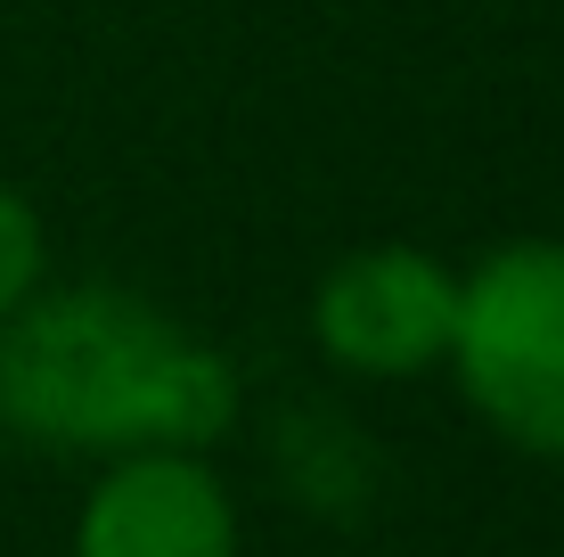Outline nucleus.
<instances>
[{
	"label": "nucleus",
	"mask_w": 564,
	"mask_h": 557,
	"mask_svg": "<svg viewBox=\"0 0 564 557\" xmlns=\"http://www.w3.org/2000/svg\"><path fill=\"white\" fill-rule=\"evenodd\" d=\"M238 410V361L123 279H50L0 329V435L33 451H213Z\"/></svg>",
	"instance_id": "nucleus-1"
},
{
	"label": "nucleus",
	"mask_w": 564,
	"mask_h": 557,
	"mask_svg": "<svg viewBox=\"0 0 564 557\" xmlns=\"http://www.w3.org/2000/svg\"><path fill=\"white\" fill-rule=\"evenodd\" d=\"M442 369L508 451L564 468V238H499L466 263Z\"/></svg>",
	"instance_id": "nucleus-2"
},
{
	"label": "nucleus",
	"mask_w": 564,
	"mask_h": 557,
	"mask_svg": "<svg viewBox=\"0 0 564 557\" xmlns=\"http://www.w3.org/2000/svg\"><path fill=\"white\" fill-rule=\"evenodd\" d=\"M66 557H246L213 451H131L90 475Z\"/></svg>",
	"instance_id": "nucleus-4"
},
{
	"label": "nucleus",
	"mask_w": 564,
	"mask_h": 557,
	"mask_svg": "<svg viewBox=\"0 0 564 557\" xmlns=\"http://www.w3.org/2000/svg\"><path fill=\"white\" fill-rule=\"evenodd\" d=\"M451 312H458V271L425 246L377 238L336 255L311 287V344L344 377H434L451 353Z\"/></svg>",
	"instance_id": "nucleus-3"
},
{
	"label": "nucleus",
	"mask_w": 564,
	"mask_h": 557,
	"mask_svg": "<svg viewBox=\"0 0 564 557\" xmlns=\"http://www.w3.org/2000/svg\"><path fill=\"white\" fill-rule=\"evenodd\" d=\"M50 287V222L33 214V197H17L0 181V329Z\"/></svg>",
	"instance_id": "nucleus-5"
}]
</instances>
